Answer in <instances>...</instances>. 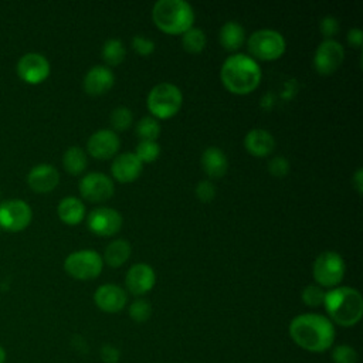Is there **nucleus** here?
<instances>
[{
	"mask_svg": "<svg viewBox=\"0 0 363 363\" xmlns=\"http://www.w3.org/2000/svg\"><path fill=\"white\" fill-rule=\"evenodd\" d=\"M121 147V140L112 129H99L86 140L88 153L98 160L113 157Z\"/></svg>",
	"mask_w": 363,
	"mask_h": 363,
	"instance_id": "14",
	"label": "nucleus"
},
{
	"mask_svg": "<svg viewBox=\"0 0 363 363\" xmlns=\"http://www.w3.org/2000/svg\"><path fill=\"white\" fill-rule=\"evenodd\" d=\"M111 125L113 128V132L118 130V132H122V130H126L130 128L132 122H133V115H132V111L126 106H118L115 108L112 112H111Z\"/></svg>",
	"mask_w": 363,
	"mask_h": 363,
	"instance_id": "29",
	"label": "nucleus"
},
{
	"mask_svg": "<svg viewBox=\"0 0 363 363\" xmlns=\"http://www.w3.org/2000/svg\"><path fill=\"white\" fill-rule=\"evenodd\" d=\"M247 48L254 60L275 61L284 55L286 43L281 33L271 28H262L250 35L247 40Z\"/></svg>",
	"mask_w": 363,
	"mask_h": 363,
	"instance_id": "6",
	"label": "nucleus"
},
{
	"mask_svg": "<svg viewBox=\"0 0 363 363\" xmlns=\"http://www.w3.org/2000/svg\"><path fill=\"white\" fill-rule=\"evenodd\" d=\"M352 180H353V186H354V189H356L357 194H362V190H363V182H362V169H360V167L354 172V174H353Z\"/></svg>",
	"mask_w": 363,
	"mask_h": 363,
	"instance_id": "40",
	"label": "nucleus"
},
{
	"mask_svg": "<svg viewBox=\"0 0 363 363\" xmlns=\"http://www.w3.org/2000/svg\"><path fill=\"white\" fill-rule=\"evenodd\" d=\"M357 352L349 345H337L332 350L333 363H357Z\"/></svg>",
	"mask_w": 363,
	"mask_h": 363,
	"instance_id": "33",
	"label": "nucleus"
},
{
	"mask_svg": "<svg viewBox=\"0 0 363 363\" xmlns=\"http://www.w3.org/2000/svg\"><path fill=\"white\" fill-rule=\"evenodd\" d=\"M343 58L345 48L339 41L333 38L323 40L315 50L313 68L320 75H330L342 65Z\"/></svg>",
	"mask_w": 363,
	"mask_h": 363,
	"instance_id": "10",
	"label": "nucleus"
},
{
	"mask_svg": "<svg viewBox=\"0 0 363 363\" xmlns=\"http://www.w3.org/2000/svg\"><path fill=\"white\" fill-rule=\"evenodd\" d=\"M183 95L179 86L170 82L155 85L146 99V106L155 119L173 118L182 108Z\"/></svg>",
	"mask_w": 363,
	"mask_h": 363,
	"instance_id": "5",
	"label": "nucleus"
},
{
	"mask_svg": "<svg viewBox=\"0 0 363 363\" xmlns=\"http://www.w3.org/2000/svg\"><path fill=\"white\" fill-rule=\"evenodd\" d=\"M323 306L329 320L343 328L354 326L363 315V298L357 289L350 286H336L328 291Z\"/></svg>",
	"mask_w": 363,
	"mask_h": 363,
	"instance_id": "3",
	"label": "nucleus"
},
{
	"mask_svg": "<svg viewBox=\"0 0 363 363\" xmlns=\"http://www.w3.org/2000/svg\"><path fill=\"white\" fill-rule=\"evenodd\" d=\"M207 43L206 34L201 28L191 27L182 34V47L189 54H199L204 50Z\"/></svg>",
	"mask_w": 363,
	"mask_h": 363,
	"instance_id": "27",
	"label": "nucleus"
},
{
	"mask_svg": "<svg viewBox=\"0 0 363 363\" xmlns=\"http://www.w3.org/2000/svg\"><path fill=\"white\" fill-rule=\"evenodd\" d=\"M82 199L92 203H104L115 193V186L111 177L99 172L86 173L78 183Z\"/></svg>",
	"mask_w": 363,
	"mask_h": 363,
	"instance_id": "11",
	"label": "nucleus"
},
{
	"mask_svg": "<svg viewBox=\"0 0 363 363\" xmlns=\"http://www.w3.org/2000/svg\"><path fill=\"white\" fill-rule=\"evenodd\" d=\"M325 295L326 292L323 291V288H320L319 285H308L302 289V294H301V299L302 302L309 306V308H318L320 305H323L325 302Z\"/></svg>",
	"mask_w": 363,
	"mask_h": 363,
	"instance_id": "31",
	"label": "nucleus"
},
{
	"mask_svg": "<svg viewBox=\"0 0 363 363\" xmlns=\"http://www.w3.org/2000/svg\"><path fill=\"white\" fill-rule=\"evenodd\" d=\"M135 132L140 140L156 142V139L160 135V125L157 119H155L153 116H143L136 123Z\"/></svg>",
	"mask_w": 363,
	"mask_h": 363,
	"instance_id": "28",
	"label": "nucleus"
},
{
	"mask_svg": "<svg viewBox=\"0 0 363 363\" xmlns=\"http://www.w3.org/2000/svg\"><path fill=\"white\" fill-rule=\"evenodd\" d=\"M132 248L126 240H113L111 241L104 251V262L112 268L123 265L130 257Z\"/></svg>",
	"mask_w": 363,
	"mask_h": 363,
	"instance_id": "24",
	"label": "nucleus"
},
{
	"mask_svg": "<svg viewBox=\"0 0 363 363\" xmlns=\"http://www.w3.org/2000/svg\"><path fill=\"white\" fill-rule=\"evenodd\" d=\"M289 336L296 346L311 353H322L332 347L336 336L333 323L320 313H301L288 328Z\"/></svg>",
	"mask_w": 363,
	"mask_h": 363,
	"instance_id": "1",
	"label": "nucleus"
},
{
	"mask_svg": "<svg viewBox=\"0 0 363 363\" xmlns=\"http://www.w3.org/2000/svg\"><path fill=\"white\" fill-rule=\"evenodd\" d=\"M268 172L275 177H284L289 173V162L282 156H275L268 160Z\"/></svg>",
	"mask_w": 363,
	"mask_h": 363,
	"instance_id": "36",
	"label": "nucleus"
},
{
	"mask_svg": "<svg viewBox=\"0 0 363 363\" xmlns=\"http://www.w3.org/2000/svg\"><path fill=\"white\" fill-rule=\"evenodd\" d=\"M220 44L227 51H237L245 41V30L237 21H227L218 33Z\"/></svg>",
	"mask_w": 363,
	"mask_h": 363,
	"instance_id": "23",
	"label": "nucleus"
},
{
	"mask_svg": "<svg viewBox=\"0 0 363 363\" xmlns=\"http://www.w3.org/2000/svg\"><path fill=\"white\" fill-rule=\"evenodd\" d=\"M142 169L143 163L138 159V156L133 152L118 155L111 164V173L113 179L119 183L135 182L140 176Z\"/></svg>",
	"mask_w": 363,
	"mask_h": 363,
	"instance_id": "18",
	"label": "nucleus"
},
{
	"mask_svg": "<svg viewBox=\"0 0 363 363\" xmlns=\"http://www.w3.org/2000/svg\"><path fill=\"white\" fill-rule=\"evenodd\" d=\"M258 62L245 54H233L221 65L220 78L227 91L235 95H247L257 89L261 82Z\"/></svg>",
	"mask_w": 363,
	"mask_h": 363,
	"instance_id": "2",
	"label": "nucleus"
},
{
	"mask_svg": "<svg viewBox=\"0 0 363 363\" xmlns=\"http://www.w3.org/2000/svg\"><path fill=\"white\" fill-rule=\"evenodd\" d=\"M94 302L102 312L116 313L125 308L128 296L125 289L119 285L104 284L96 288L94 294Z\"/></svg>",
	"mask_w": 363,
	"mask_h": 363,
	"instance_id": "16",
	"label": "nucleus"
},
{
	"mask_svg": "<svg viewBox=\"0 0 363 363\" xmlns=\"http://www.w3.org/2000/svg\"><path fill=\"white\" fill-rule=\"evenodd\" d=\"M113 82L115 75L111 71V68L105 65H95L85 74L82 86L88 95L98 96L106 94L113 86Z\"/></svg>",
	"mask_w": 363,
	"mask_h": 363,
	"instance_id": "19",
	"label": "nucleus"
},
{
	"mask_svg": "<svg viewBox=\"0 0 363 363\" xmlns=\"http://www.w3.org/2000/svg\"><path fill=\"white\" fill-rule=\"evenodd\" d=\"M17 75L26 84L37 85L44 82L51 71L48 60L40 52H27L20 57L16 67Z\"/></svg>",
	"mask_w": 363,
	"mask_h": 363,
	"instance_id": "12",
	"label": "nucleus"
},
{
	"mask_svg": "<svg viewBox=\"0 0 363 363\" xmlns=\"http://www.w3.org/2000/svg\"><path fill=\"white\" fill-rule=\"evenodd\" d=\"M155 26L166 34H183L193 27L194 11L184 0H159L152 9Z\"/></svg>",
	"mask_w": 363,
	"mask_h": 363,
	"instance_id": "4",
	"label": "nucleus"
},
{
	"mask_svg": "<svg viewBox=\"0 0 363 363\" xmlns=\"http://www.w3.org/2000/svg\"><path fill=\"white\" fill-rule=\"evenodd\" d=\"M194 193L201 203H210L216 197V186L210 180H200L196 184Z\"/></svg>",
	"mask_w": 363,
	"mask_h": 363,
	"instance_id": "34",
	"label": "nucleus"
},
{
	"mask_svg": "<svg viewBox=\"0 0 363 363\" xmlns=\"http://www.w3.org/2000/svg\"><path fill=\"white\" fill-rule=\"evenodd\" d=\"M201 169L210 179H221L228 169L225 153L217 146H208L201 153Z\"/></svg>",
	"mask_w": 363,
	"mask_h": 363,
	"instance_id": "21",
	"label": "nucleus"
},
{
	"mask_svg": "<svg viewBox=\"0 0 363 363\" xmlns=\"http://www.w3.org/2000/svg\"><path fill=\"white\" fill-rule=\"evenodd\" d=\"M60 183L58 170L47 163H41L34 166L27 174L28 187L40 194L52 191Z\"/></svg>",
	"mask_w": 363,
	"mask_h": 363,
	"instance_id": "17",
	"label": "nucleus"
},
{
	"mask_svg": "<svg viewBox=\"0 0 363 363\" xmlns=\"http://www.w3.org/2000/svg\"><path fill=\"white\" fill-rule=\"evenodd\" d=\"M7 362V352L6 349L0 345V363H6Z\"/></svg>",
	"mask_w": 363,
	"mask_h": 363,
	"instance_id": "41",
	"label": "nucleus"
},
{
	"mask_svg": "<svg viewBox=\"0 0 363 363\" xmlns=\"http://www.w3.org/2000/svg\"><path fill=\"white\" fill-rule=\"evenodd\" d=\"M319 30L325 37V40H330L339 31V21L332 16H326L320 20Z\"/></svg>",
	"mask_w": 363,
	"mask_h": 363,
	"instance_id": "37",
	"label": "nucleus"
},
{
	"mask_svg": "<svg viewBox=\"0 0 363 363\" xmlns=\"http://www.w3.org/2000/svg\"><path fill=\"white\" fill-rule=\"evenodd\" d=\"M122 216L111 207H96L86 216V225L91 233L99 237L115 235L122 227Z\"/></svg>",
	"mask_w": 363,
	"mask_h": 363,
	"instance_id": "13",
	"label": "nucleus"
},
{
	"mask_svg": "<svg viewBox=\"0 0 363 363\" xmlns=\"http://www.w3.org/2000/svg\"><path fill=\"white\" fill-rule=\"evenodd\" d=\"M133 153L138 156V159L142 163H152L157 159V156L160 153V146L157 145V142L140 140Z\"/></svg>",
	"mask_w": 363,
	"mask_h": 363,
	"instance_id": "30",
	"label": "nucleus"
},
{
	"mask_svg": "<svg viewBox=\"0 0 363 363\" xmlns=\"http://www.w3.org/2000/svg\"><path fill=\"white\" fill-rule=\"evenodd\" d=\"M102 255L95 250L74 251L64 261L65 272L79 281L95 279L102 272Z\"/></svg>",
	"mask_w": 363,
	"mask_h": 363,
	"instance_id": "8",
	"label": "nucleus"
},
{
	"mask_svg": "<svg viewBox=\"0 0 363 363\" xmlns=\"http://www.w3.org/2000/svg\"><path fill=\"white\" fill-rule=\"evenodd\" d=\"M102 60L106 62L109 67H116L123 62L126 50L123 47V43L118 38H108L101 50Z\"/></svg>",
	"mask_w": 363,
	"mask_h": 363,
	"instance_id": "26",
	"label": "nucleus"
},
{
	"mask_svg": "<svg viewBox=\"0 0 363 363\" xmlns=\"http://www.w3.org/2000/svg\"><path fill=\"white\" fill-rule=\"evenodd\" d=\"M346 265L340 254L335 251L320 252L313 262L312 275L320 288H336L345 277Z\"/></svg>",
	"mask_w": 363,
	"mask_h": 363,
	"instance_id": "7",
	"label": "nucleus"
},
{
	"mask_svg": "<svg viewBox=\"0 0 363 363\" xmlns=\"http://www.w3.org/2000/svg\"><path fill=\"white\" fill-rule=\"evenodd\" d=\"M132 48L136 54L142 57H149L155 51V43L143 35H135L132 37Z\"/></svg>",
	"mask_w": 363,
	"mask_h": 363,
	"instance_id": "35",
	"label": "nucleus"
},
{
	"mask_svg": "<svg viewBox=\"0 0 363 363\" xmlns=\"http://www.w3.org/2000/svg\"><path fill=\"white\" fill-rule=\"evenodd\" d=\"M33 218L31 207L21 199H10L0 203V227L17 233L26 230Z\"/></svg>",
	"mask_w": 363,
	"mask_h": 363,
	"instance_id": "9",
	"label": "nucleus"
},
{
	"mask_svg": "<svg viewBox=\"0 0 363 363\" xmlns=\"http://www.w3.org/2000/svg\"><path fill=\"white\" fill-rule=\"evenodd\" d=\"M155 282H156V275L153 268L143 262L133 264L128 269L125 277L126 289L135 296H140L152 291V288L155 286Z\"/></svg>",
	"mask_w": 363,
	"mask_h": 363,
	"instance_id": "15",
	"label": "nucleus"
},
{
	"mask_svg": "<svg viewBox=\"0 0 363 363\" xmlns=\"http://www.w3.org/2000/svg\"><path fill=\"white\" fill-rule=\"evenodd\" d=\"M245 150L255 157H265L272 153L275 147L274 136L265 129H251L244 138Z\"/></svg>",
	"mask_w": 363,
	"mask_h": 363,
	"instance_id": "20",
	"label": "nucleus"
},
{
	"mask_svg": "<svg viewBox=\"0 0 363 363\" xmlns=\"http://www.w3.org/2000/svg\"><path fill=\"white\" fill-rule=\"evenodd\" d=\"M152 315V305L146 299H136L130 303L129 306V316L133 322L136 323H143L146 322Z\"/></svg>",
	"mask_w": 363,
	"mask_h": 363,
	"instance_id": "32",
	"label": "nucleus"
},
{
	"mask_svg": "<svg viewBox=\"0 0 363 363\" xmlns=\"http://www.w3.org/2000/svg\"><path fill=\"white\" fill-rule=\"evenodd\" d=\"M347 43L354 48H360L362 43H363V31L360 28L349 30L347 31Z\"/></svg>",
	"mask_w": 363,
	"mask_h": 363,
	"instance_id": "39",
	"label": "nucleus"
},
{
	"mask_svg": "<svg viewBox=\"0 0 363 363\" xmlns=\"http://www.w3.org/2000/svg\"><path fill=\"white\" fill-rule=\"evenodd\" d=\"M101 359L104 363H118L121 359V352L112 345H105L101 347Z\"/></svg>",
	"mask_w": 363,
	"mask_h": 363,
	"instance_id": "38",
	"label": "nucleus"
},
{
	"mask_svg": "<svg viewBox=\"0 0 363 363\" xmlns=\"http://www.w3.org/2000/svg\"><path fill=\"white\" fill-rule=\"evenodd\" d=\"M57 214L64 224L77 225L85 218V206L78 197L68 196L58 203Z\"/></svg>",
	"mask_w": 363,
	"mask_h": 363,
	"instance_id": "22",
	"label": "nucleus"
},
{
	"mask_svg": "<svg viewBox=\"0 0 363 363\" xmlns=\"http://www.w3.org/2000/svg\"><path fill=\"white\" fill-rule=\"evenodd\" d=\"M86 164H88L86 155L78 146L68 147L62 155V166L65 172L72 176H78L84 173V170L86 169Z\"/></svg>",
	"mask_w": 363,
	"mask_h": 363,
	"instance_id": "25",
	"label": "nucleus"
}]
</instances>
